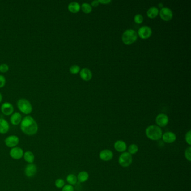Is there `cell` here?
Segmentation results:
<instances>
[{"label": "cell", "mask_w": 191, "mask_h": 191, "mask_svg": "<svg viewBox=\"0 0 191 191\" xmlns=\"http://www.w3.org/2000/svg\"><path fill=\"white\" fill-rule=\"evenodd\" d=\"M2 94L0 93V103L2 102Z\"/></svg>", "instance_id": "36"}, {"label": "cell", "mask_w": 191, "mask_h": 191, "mask_svg": "<svg viewBox=\"0 0 191 191\" xmlns=\"http://www.w3.org/2000/svg\"><path fill=\"white\" fill-rule=\"evenodd\" d=\"M10 126L9 123L3 118H0V134H5L9 131Z\"/></svg>", "instance_id": "17"}, {"label": "cell", "mask_w": 191, "mask_h": 191, "mask_svg": "<svg viewBox=\"0 0 191 191\" xmlns=\"http://www.w3.org/2000/svg\"><path fill=\"white\" fill-rule=\"evenodd\" d=\"M1 111L3 114L6 116H10L13 113L14 108L13 105L10 103L5 102L1 105Z\"/></svg>", "instance_id": "13"}, {"label": "cell", "mask_w": 191, "mask_h": 191, "mask_svg": "<svg viewBox=\"0 0 191 191\" xmlns=\"http://www.w3.org/2000/svg\"><path fill=\"white\" fill-rule=\"evenodd\" d=\"M161 138L165 143H172L176 141V136L173 132L168 131L163 134Z\"/></svg>", "instance_id": "10"}, {"label": "cell", "mask_w": 191, "mask_h": 191, "mask_svg": "<svg viewBox=\"0 0 191 191\" xmlns=\"http://www.w3.org/2000/svg\"><path fill=\"white\" fill-rule=\"evenodd\" d=\"M133 158L132 155L129 152H122L118 158V163L123 168H127L129 167L132 163Z\"/></svg>", "instance_id": "5"}, {"label": "cell", "mask_w": 191, "mask_h": 191, "mask_svg": "<svg viewBox=\"0 0 191 191\" xmlns=\"http://www.w3.org/2000/svg\"><path fill=\"white\" fill-rule=\"evenodd\" d=\"M147 138L152 141L160 140L163 135V131L160 127L156 125L148 126L145 130Z\"/></svg>", "instance_id": "2"}, {"label": "cell", "mask_w": 191, "mask_h": 191, "mask_svg": "<svg viewBox=\"0 0 191 191\" xmlns=\"http://www.w3.org/2000/svg\"><path fill=\"white\" fill-rule=\"evenodd\" d=\"M80 77L83 80L89 81L92 78V73L89 69L87 68H83L80 71Z\"/></svg>", "instance_id": "16"}, {"label": "cell", "mask_w": 191, "mask_h": 191, "mask_svg": "<svg viewBox=\"0 0 191 191\" xmlns=\"http://www.w3.org/2000/svg\"><path fill=\"white\" fill-rule=\"evenodd\" d=\"M55 185L56 187L58 188H62L63 187V186L65 185V183L64 180L62 179H57L56 181H55Z\"/></svg>", "instance_id": "27"}, {"label": "cell", "mask_w": 191, "mask_h": 191, "mask_svg": "<svg viewBox=\"0 0 191 191\" xmlns=\"http://www.w3.org/2000/svg\"><path fill=\"white\" fill-rule=\"evenodd\" d=\"M66 180L67 183H69V185H75L77 182H78V179H77V176H75L74 174H70L66 178Z\"/></svg>", "instance_id": "23"}, {"label": "cell", "mask_w": 191, "mask_h": 191, "mask_svg": "<svg viewBox=\"0 0 191 191\" xmlns=\"http://www.w3.org/2000/svg\"><path fill=\"white\" fill-rule=\"evenodd\" d=\"M37 172V168L33 163L27 165L25 169V176L28 178H32L36 175Z\"/></svg>", "instance_id": "14"}, {"label": "cell", "mask_w": 191, "mask_h": 191, "mask_svg": "<svg viewBox=\"0 0 191 191\" xmlns=\"http://www.w3.org/2000/svg\"><path fill=\"white\" fill-rule=\"evenodd\" d=\"M185 156L187 160L191 161V147L188 146L185 151Z\"/></svg>", "instance_id": "28"}, {"label": "cell", "mask_w": 191, "mask_h": 191, "mask_svg": "<svg viewBox=\"0 0 191 191\" xmlns=\"http://www.w3.org/2000/svg\"><path fill=\"white\" fill-rule=\"evenodd\" d=\"M20 129L25 134L28 136H32L37 133L38 125L32 117L27 116L21 121Z\"/></svg>", "instance_id": "1"}, {"label": "cell", "mask_w": 191, "mask_h": 191, "mask_svg": "<svg viewBox=\"0 0 191 191\" xmlns=\"http://www.w3.org/2000/svg\"><path fill=\"white\" fill-rule=\"evenodd\" d=\"M10 155L12 159L15 160L20 159L24 156L23 150L19 147H13L10 151Z\"/></svg>", "instance_id": "11"}, {"label": "cell", "mask_w": 191, "mask_h": 191, "mask_svg": "<svg viewBox=\"0 0 191 191\" xmlns=\"http://www.w3.org/2000/svg\"><path fill=\"white\" fill-rule=\"evenodd\" d=\"M19 142V138L17 136L11 135L6 138L5 140V143L8 147H15Z\"/></svg>", "instance_id": "12"}, {"label": "cell", "mask_w": 191, "mask_h": 191, "mask_svg": "<svg viewBox=\"0 0 191 191\" xmlns=\"http://www.w3.org/2000/svg\"><path fill=\"white\" fill-rule=\"evenodd\" d=\"M185 141L186 143L188 144L189 146L191 145V131H188L185 134Z\"/></svg>", "instance_id": "29"}, {"label": "cell", "mask_w": 191, "mask_h": 191, "mask_svg": "<svg viewBox=\"0 0 191 191\" xmlns=\"http://www.w3.org/2000/svg\"><path fill=\"white\" fill-rule=\"evenodd\" d=\"M138 39V33L133 29H127L123 33L122 41L125 45H131Z\"/></svg>", "instance_id": "4"}, {"label": "cell", "mask_w": 191, "mask_h": 191, "mask_svg": "<svg viewBox=\"0 0 191 191\" xmlns=\"http://www.w3.org/2000/svg\"><path fill=\"white\" fill-rule=\"evenodd\" d=\"M99 3H103V4H107L108 3L111 2V0H99Z\"/></svg>", "instance_id": "34"}, {"label": "cell", "mask_w": 191, "mask_h": 191, "mask_svg": "<svg viewBox=\"0 0 191 191\" xmlns=\"http://www.w3.org/2000/svg\"><path fill=\"white\" fill-rule=\"evenodd\" d=\"M9 70V67L6 63H3L0 65V72L2 73H6Z\"/></svg>", "instance_id": "31"}, {"label": "cell", "mask_w": 191, "mask_h": 191, "mask_svg": "<svg viewBox=\"0 0 191 191\" xmlns=\"http://www.w3.org/2000/svg\"><path fill=\"white\" fill-rule=\"evenodd\" d=\"M80 71V66L75 65L70 68V72L72 74H77Z\"/></svg>", "instance_id": "26"}, {"label": "cell", "mask_w": 191, "mask_h": 191, "mask_svg": "<svg viewBox=\"0 0 191 191\" xmlns=\"http://www.w3.org/2000/svg\"><path fill=\"white\" fill-rule=\"evenodd\" d=\"M17 107L19 111L25 114H29L33 111L32 105L26 99H20L17 102Z\"/></svg>", "instance_id": "3"}, {"label": "cell", "mask_w": 191, "mask_h": 191, "mask_svg": "<svg viewBox=\"0 0 191 191\" xmlns=\"http://www.w3.org/2000/svg\"><path fill=\"white\" fill-rule=\"evenodd\" d=\"M99 157L102 161H110L113 158V152L110 150H103L99 152Z\"/></svg>", "instance_id": "9"}, {"label": "cell", "mask_w": 191, "mask_h": 191, "mask_svg": "<svg viewBox=\"0 0 191 191\" xmlns=\"http://www.w3.org/2000/svg\"><path fill=\"white\" fill-rule=\"evenodd\" d=\"M143 20V18L142 15L141 14H137L135 15L134 17V21L137 24H141Z\"/></svg>", "instance_id": "30"}, {"label": "cell", "mask_w": 191, "mask_h": 191, "mask_svg": "<svg viewBox=\"0 0 191 191\" xmlns=\"http://www.w3.org/2000/svg\"><path fill=\"white\" fill-rule=\"evenodd\" d=\"M21 121H22V116L18 112L12 114V116L10 118V122L13 125H19L21 123Z\"/></svg>", "instance_id": "18"}, {"label": "cell", "mask_w": 191, "mask_h": 191, "mask_svg": "<svg viewBox=\"0 0 191 191\" xmlns=\"http://www.w3.org/2000/svg\"><path fill=\"white\" fill-rule=\"evenodd\" d=\"M62 191H74V188L70 185H66L63 186Z\"/></svg>", "instance_id": "32"}, {"label": "cell", "mask_w": 191, "mask_h": 191, "mask_svg": "<svg viewBox=\"0 0 191 191\" xmlns=\"http://www.w3.org/2000/svg\"><path fill=\"white\" fill-rule=\"evenodd\" d=\"M114 148L117 152H124L127 149V144L124 141L117 140L114 144Z\"/></svg>", "instance_id": "15"}, {"label": "cell", "mask_w": 191, "mask_h": 191, "mask_svg": "<svg viewBox=\"0 0 191 191\" xmlns=\"http://www.w3.org/2000/svg\"><path fill=\"white\" fill-rule=\"evenodd\" d=\"M89 178V174L86 171H81L78 174L77 176L78 180L80 183H84L87 182Z\"/></svg>", "instance_id": "19"}, {"label": "cell", "mask_w": 191, "mask_h": 191, "mask_svg": "<svg viewBox=\"0 0 191 191\" xmlns=\"http://www.w3.org/2000/svg\"><path fill=\"white\" fill-rule=\"evenodd\" d=\"M24 160L27 161V163L32 164L34 161V155L33 152H31L30 151H28L24 153Z\"/></svg>", "instance_id": "22"}, {"label": "cell", "mask_w": 191, "mask_h": 191, "mask_svg": "<svg viewBox=\"0 0 191 191\" xmlns=\"http://www.w3.org/2000/svg\"><path fill=\"white\" fill-rule=\"evenodd\" d=\"M156 123L159 127H164L169 123V118L164 113L159 114L156 117Z\"/></svg>", "instance_id": "7"}, {"label": "cell", "mask_w": 191, "mask_h": 191, "mask_svg": "<svg viewBox=\"0 0 191 191\" xmlns=\"http://www.w3.org/2000/svg\"><path fill=\"white\" fill-rule=\"evenodd\" d=\"M80 5L77 2H72L68 5V9L72 13H77L80 10Z\"/></svg>", "instance_id": "20"}, {"label": "cell", "mask_w": 191, "mask_h": 191, "mask_svg": "<svg viewBox=\"0 0 191 191\" xmlns=\"http://www.w3.org/2000/svg\"><path fill=\"white\" fill-rule=\"evenodd\" d=\"M6 84V79L4 76L0 75V88L3 87Z\"/></svg>", "instance_id": "33"}, {"label": "cell", "mask_w": 191, "mask_h": 191, "mask_svg": "<svg viewBox=\"0 0 191 191\" xmlns=\"http://www.w3.org/2000/svg\"><path fill=\"white\" fill-rule=\"evenodd\" d=\"M159 7H162V6H163V5H162L161 3H159Z\"/></svg>", "instance_id": "37"}, {"label": "cell", "mask_w": 191, "mask_h": 191, "mask_svg": "<svg viewBox=\"0 0 191 191\" xmlns=\"http://www.w3.org/2000/svg\"><path fill=\"white\" fill-rule=\"evenodd\" d=\"M138 151V147L136 144H134V143H132L129 146L128 148V151L127 152H129L131 155H134L136 154Z\"/></svg>", "instance_id": "24"}, {"label": "cell", "mask_w": 191, "mask_h": 191, "mask_svg": "<svg viewBox=\"0 0 191 191\" xmlns=\"http://www.w3.org/2000/svg\"><path fill=\"white\" fill-rule=\"evenodd\" d=\"M99 2L98 1H97V0H95V1H93V2H91V6H93V7H96V6H98L99 5Z\"/></svg>", "instance_id": "35"}, {"label": "cell", "mask_w": 191, "mask_h": 191, "mask_svg": "<svg viewBox=\"0 0 191 191\" xmlns=\"http://www.w3.org/2000/svg\"><path fill=\"white\" fill-rule=\"evenodd\" d=\"M160 16L164 21H169L173 16V14L171 9L168 7H163L160 10Z\"/></svg>", "instance_id": "6"}, {"label": "cell", "mask_w": 191, "mask_h": 191, "mask_svg": "<svg viewBox=\"0 0 191 191\" xmlns=\"http://www.w3.org/2000/svg\"><path fill=\"white\" fill-rule=\"evenodd\" d=\"M81 9L85 14H89L92 11V7L87 3H83L81 5Z\"/></svg>", "instance_id": "25"}, {"label": "cell", "mask_w": 191, "mask_h": 191, "mask_svg": "<svg viewBox=\"0 0 191 191\" xmlns=\"http://www.w3.org/2000/svg\"><path fill=\"white\" fill-rule=\"evenodd\" d=\"M159 13V10L157 7H151L148 9V10L147 11V15L149 18L154 19L158 16Z\"/></svg>", "instance_id": "21"}, {"label": "cell", "mask_w": 191, "mask_h": 191, "mask_svg": "<svg viewBox=\"0 0 191 191\" xmlns=\"http://www.w3.org/2000/svg\"><path fill=\"white\" fill-rule=\"evenodd\" d=\"M138 34L142 39L149 38L152 34V30L148 26L141 27L138 30Z\"/></svg>", "instance_id": "8"}]
</instances>
